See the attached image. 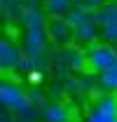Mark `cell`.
Segmentation results:
<instances>
[{"label": "cell", "instance_id": "7c38bea8", "mask_svg": "<svg viewBox=\"0 0 117 122\" xmlns=\"http://www.w3.org/2000/svg\"><path fill=\"white\" fill-rule=\"evenodd\" d=\"M94 108H101V110H108V113H117V96L115 94H101V96H96Z\"/></svg>", "mask_w": 117, "mask_h": 122}, {"label": "cell", "instance_id": "5b68a950", "mask_svg": "<svg viewBox=\"0 0 117 122\" xmlns=\"http://www.w3.org/2000/svg\"><path fill=\"white\" fill-rule=\"evenodd\" d=\"M96 24H101L103 28V35L108 40L117 42V5L115 7H105L96 14Z\"/></svg>", "mask_w": 117, "mask_h": 122}, {"label": "cell", "instance_id": "8992f818", "mask_svg": "<svg viewBox=\"0 0 117 122\" xmlns=\"http://www.w3.org/2000/svg\"><path fill=\"white\" fill-rule=\"evenodd\" d=\"M21 61H24L21 59V52H19V47L14 42H10V40H2L0 42V63H2V71L16 68Z\"/></svg>", "mask_w": 117, "mask_h": 122}, {"label": "cell", "instance_id": "9c48e42d", "mask_svg": "<svg viewBox=\"0 0 117 122\" xmlns=\"http://www.w3.org/2000/svg\"><path fill=\"white\" fill-rule=\"evenodd\" d=\"M75 40L77 42H94L96 40V21H87V24H80L75 26Z\"/></svg>", "mask_w": 117, "mask_h": 122}, {"label": "cell", "instance_id": "8fae6325", "mask_svg": "<svg viewBox=\"0 0 117 122\" xmlns=\"http://www.w3.org/2000/svg\"><path fill=\"white\" fill-rule=\"evenodd\" d=\"M98 82H101L103 89L117 92V63H115V66H110V68H105L103 73H98Z\"/></svg>", "mask_w": 117, "mask_h": 122}, {"label": "cell", "instance_id": "7a4b0ae2", "mask_svg": "<svg viewBox=\"0 0 117 122\" xmlns=\"http://www.w3.org/2000/svg\"><path fill=\"white\" fill-rule=\"evenodd\" d=\"M0 101L12 113H28L30 106H33V99L21 87H16L12 82H2V87H0Z\"/></svg>", "mask_w": 117, "mask_h": 122}, {"label": "cell", "instance_id": "30bf717a", "mask_svg": "<svg viewBox=\"0 0 117 122\" xmlns=\"http://www.w3.org/2000/svg\"><path fill=\"white\" fill-rule=\"evenodd\" d=\"M63 61L68 63V68H84V63H87V54L84 52H80V49H66L63 52Z\"/></svg>", "mask_w": 117, "mask_h": 122}, {"label": "cell", "instance_id": "ba28073f", "mask_svg": "<svg viewBox=\"0 0 117 122\" xmlns=\"http://www.w3.org/2000/svg\"><path fill=\"white\" fill-rule=\"evenodd\" d=\"M75 0H44V10L49 12V16H66L70 14Z\"/></svg>", "mask_w": 117, "mask_h": 122}, {"label": "cell", "instance_id": "9a60e30c", "mask_svg": "<svg viewBox=\"0 0 117 122\" xmlns=\"http://www.w3.org/2000/svg\"><path fill=\"white\" fill-rule=\"evenodd\" d=\"M0 122H12V120H10V117H7V115H2V120H0Z\"/></svg>", "mask_w": 117, "mask_h": 122}, {"label": "cell", "instance_id": "52a82bcc", "mask_svg": "<svg viewBox=\"0 0 117 122\" xmlns=\"http://www.w3.org/2000/svg\"><path fill=\"white\" fill-rule=\"evenodd\" d=\"M44 120L47 122H70V110L63 106V103H52L42 110Z\"/></svg>", "mask_w": 117, "mask_h": 122}, {"label": "cell", "instance_id": "6da1fadb", "mask_svg": "<svg viewBox=\"0 0 117 122\" xmlns=\"http://www.w3.org/2000/svg\"><path fill=\"white\" fill-rule=\"evenodd\" d=\"M117 63V49L103 42H94L87 49V68L94 73H103L105 68Z\"/></svg>", "mask_w": 117, "mask_h": 122}, {"label": "cell", "instance_id": "277c9868", "mask_svg": "<svg viewBox=\"0 0 117 122\" xmlns=\"http://www.w3.org/2000/svg\"><path fill=\"white\" fill-rule=\"evenodd\" d=\"M28 33H26V42H24V52L38 59L44 49V42H47V24H40V26H26Z\"/></svg>", "mask_w": 117, "mask_h": 122}, {"label": "cell", "instance_id": "3957f363", "mask_svg": "<svg viewBox=\"0 0 117 122\" xmlns=\"http://www.w3.org/2000/svg\"><path fill=\"white\" fill-rule=\"evenodd\" d=\"M47 35L56 45H66L75 38V26L68 16H49L47 19Z\"/></svg>", "mask_w": 117, "mask_h": 122}, {"label": "cell", "instance_id": "4fadbf2b", "mask_svg": "<svg viewBox=\"0 0 117 122\" xmlns=\"http://www.w3.org/2000/svg\"><path fill=\"white\" fill-rule=\"evenodd\" d=\"M87 122H117V113H108V110L91 106V110L87 115Z\"/></svg>", "mask_w": 117, "mask_h": 122}, {"label": "cell", "instance_id": "5bb4252c", "mask_svg": "<svg viewBox=\"0 0 117 122\" xmlns=\"http://www.w3.org/2000/svg\"><path fill=\"white\" fill-rule=\"evenodd\" d=\"M28 80H30V82H33V85H38V82H40V80H42V73H40V71H35V68H33V71H28Z\"/></svg>", "mask_w": 117, "mask_h": 122}]
</instances>
